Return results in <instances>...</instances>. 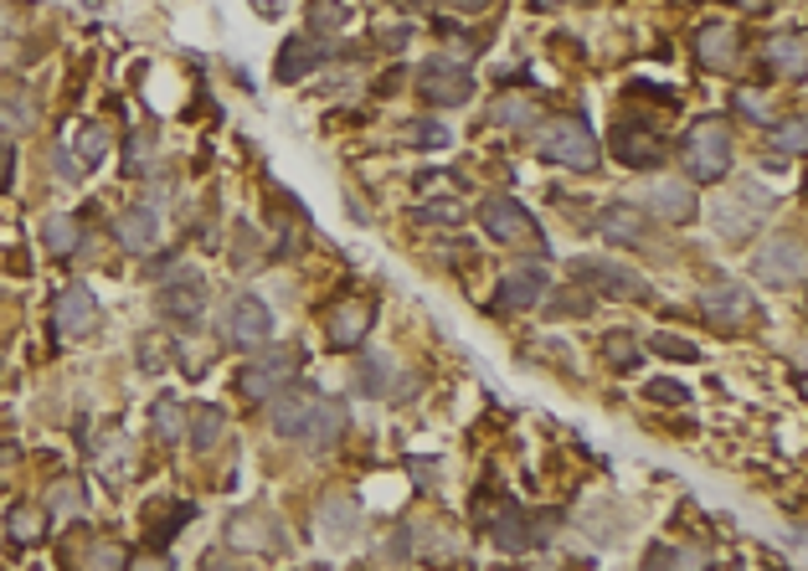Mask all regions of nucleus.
Wrapping results in <instances>:
<instances>
[{"label":"nucleus","mask_w":808,"mask_h":571,"mask_svg":"<svg viewBox=\"0 0 808 571\" xmlns=\"http://www.w3.org/2000/svg\"><path fill=\"white\" fill-rule=\"evenodd\" d=\"M135 571H176V561H170V557H139Z\"/></svg>","instance_id":"49530a36"},{"label":"nucleus","mask_w":808,"mask_h":571,"mask_svg":"<svg viewBox=\"0 0 808 571\" xmlns=\"http://www.w3.org/2000/svg\"><path fill=\"white\" fill-rule=\"evenodd\" d=\"M685 170L690 181H726V170H732V135L721 129V124H701V129H690L685 139Z\"/></svg>","instance_id":"7ed1b4c3"},{"label":"nucleus","mask_w":808,"mask_h":571,"mask_svg":"<svg viewBox=\"0 0 808 571\" xmlns=\"http://www.w3.org/2000/svg\"><path fill=\"white\" fill-rule=\"evenodd\" d=\"M418 93H422V104H433V108H459L474 98V73L449 57H428L418 67Z\"/></svg>","instance_id":"39448f33"},{"label":"nucleus","mask_w":808,"mask_h":571,"mask_svg":"<svg viewBox=\"0 0 808 571\" xmlns=\"http://www.w3.org/2000/svg\"><path fill=\"white\" fill-rule=\"evenodd\" d=\"M418 145H449V129H418Z\"/></svg>","instance_id":"09e8293b"},{"label":"nucleus","mask_w":808,"mask_h":571,"mask_svg":"<svg viewBox=\"0 0 808 571\" xmlns=\"http://www.w3.org/2000/svg\"><path fill=\"white\" fill-rule=\"evenodd\" d=\"M222 433H227V412H222V406H211V402L191 406V443H196V448H201V453L217 448Z\"/></svg>","instance_id":"cd10ccee"},{"label":"nucleus","mask_w":808,"mask_h":571,"mask_svg":"<svg viewBox=\"0 0 808 571\" xmlns=\"http://www.w3.org/2000/svg\"><path fill=\"white\" fill-rule=\"evenodd\" d=\"M340 433H345V406L335 402V396H315V412H309V422H304L300 443L309 453H329L335 443H340Z\"/></svg>","instance_id":"2eb2a0df"},{"label":"nucleus","mask_w":808,"mask_h":571,"mask_svg":"<svg viewBox=\"0 0 808 571\" xmlns=\"http://www.w3.org/2000/svg\"><path fill=\"white\" fill-rule=\"evenodd\" d=\"M701 309L711 325H721V330H742L752 319V294L742 284H732V278H716V284L701 294Z\"/></svg>","instance_id":"9d476101"},{"label":"nucleus","mask_w":808,"mask_h":571,"mask_svg":"<svg viewBox=\"0 0 808 571\" xmlns=\"http://www.w3.org/2000/svg\"><path fill=\"white\" fill-rule=\"evenodd\" d=\"M613 150H618V160H629V166L649 170V166H659V155H664V139L649 135L644 124H618Z\"/></svg>","instance_id":"6ab92c4d"},{"label":"nucleus","mask_w":808,"mask_h":571,"mask_svg":"<svg viewBox=\"0 0 808 571\" xmlns=\"http://www.w3.org/2000/svg\"><path fill=\"white\" fill-rule=\"evenodd\" d=\"M114 232H119V242L129 253H150L155 242H160V211H155L150 201H135V207H124Z\"/></svg>","instance_id":"f3484780"},{"label":"nucleus","mask_w":808,"mask_h":571,"mask_svg":"<svg viewBox=\"0 0 808 571\" xmlns=\"http://www.w3.org/2000/svg\"><path fill=\"white\" fill-rule=\"evenodd\" d=\"M207 571H227V567H222V561H207Z\"/></svg>","instance_id":"3c124183"},{"label":"nucleus","mask_w":808,"mask_h":571,"mask_svg":"<svg viewBox=\"0 0 808 571\" xmlns=\"http://www.w3.org/2000/svg\"><path fill=\"white\" fill-rule=\"evenodd\" d=\"M315 396L319 391H284L279 402H273V433L279 437H300L304 422H309V412H315Z\"/></svg>","instance_id":"4be33fe9"},{"label":"nucleus","mask_w":808,"mask_h":571,"mask_svg":"<svg viewBox=\"0 0 808 571\" xmlns=\"http://www.w3.org/2000/svg\"><path fill=\"white\" fill-rule=\"evenodd\" d=\"M541 294H546V268L525 263V268H515V273H505V278H500L494 309H505V315H521V309L541 304Z\"/></svg>","instance_id":"4468645a"},{"label":"nucleus","mask_w":808,"mask_h":571,"mask_svg":"<svg viewBox=\"0 0 808 571\" xmlns=\"http://www.w3.org/2000/svg\"><path fill=\"white\" fill-rule=\"evenodd\" d=\"M490 119H494V124H505V129H525V124H536V104H531V98H515V93H510V98H500V104H494Z\"/></svg>","instance_id":"2f4dec72"},{"label":"nucleus","mask_w":808,"mask_h":571,"mask_svg":"<svg viewBox=\"0 0 808 571\" xmlns=\"http://www.w3.org/2000/svg\"><path fill=\"white\" fill-rule=\"evenodd\" d=\"M453 11H464V15H480V11H490L494 0H449Z\"/></svg>","instance_id":"de8ad7c7"},{"label":"nucleus","mask_w":808,"mask_h":571,"mask_svg":"<svg viewBox=\"0 0 808 571\" xmlns=\"http://www.w3.org/2000/svg\"><path fill=\"white\" fill-rule=\"evenodd\" d=\"M150 170H155V135L139 129V135H129V176H150Z\"/></svg>","instance_id":"473e14b6"},{"label":"nucleus","mask_w":808,"mask_h":571,"mask_svg":"<svg viewBox=\"0 0 808 571\" xmlns=\"http://www.w3.org/2000/svg\"><path fill=\"white\" fill-rule=\"evenodd\" d=\"M227 546H238V551H279V520L269 510H238L227 520Z\"/></svg>","instance_id":"ddd939ff"},{"label":"nucleus","mask_w":808,"mask_h":571,"mask_svg":"<svg viewBox=\"0 0 808 571\" xmlns=\"http://www.w3.org/2000/svg\"><path fill=\"white\" fill-rule=\"evenodd\" d=\"M93 474H98L104 484H129L135 479V443H129V433L108 427V433L93 443Z\"/></svg>","instance_id":"9b49d317"},{"label":"nucleus","mask_w":808,"mask_h":571,"mask_svg":"<svg viewBox=\"0 0 808 571\" xmlns=\"http://www.w3.org/2000/svg\"><path fill=\"white\" fill-rule=\"evenodd\" d=\"M356 530H360V505L350 495H329L325 505H319V536H325V541L345 546Z\"/></svg>","instance_id":"412c9836"},{"label":"nucleus","mask_w":808,"mask_h":571,"mask_svg":"<svg viewBox=\"0 0 808 571\" xmlns=\"http://www.w3.org/2000/svg\"><path fill=\"white\" fill-rule=\"evenodd\" d=\"M52 325H57L62 340H83L98 325V304H93L88 288H62L57 304H52Z\"/></svg>","instance_id":"f8f14e48"},{"label":"nucleus","mask_w":808,"mask_h":571,"mask_svg":"<svg viewBox=\"0 0 808 571\" xmlns=\"http://www.w3.org/2000/svg\"><path fill=\"white\" fill-rule=\"evenodd\" d=\"M536 6H567V0H536Z\"/></svg>","instance_id":"603ef678"},{"label":"nucleus","mask_w":808,"mask_h":571,"mask_svg":"<svg viewBox=\"0 0 808 571\" xmlns=\"http://www.w3.org/2000/svg\"><path fill=\"white\" fill-rule=\"evenodd\" d=\"M42 242L52 247V257H73L77 242H83V226H77V216H67V211H52L42 222Z\"/></svg>","instance_id":"a878e982"},{"label":"nucleus","mask_w":808,"mask_h":571,"mask_svg":"<svg viewBox=\"0 0 808 571\" xmlns=\"http://www.w3.org/2000/svg\"><path fill=\"white\" fill-rule=\"evenodd\" d=\"M571 278L587 288H598V294H608V299H639V294H644V278L633 268H623V263H608V257H577V263H571Z\"/></svg>","instance_id":"423d86ee"},{"label":"nucleus","mask_w":808,"mask_h":571,"mask_svg":"<svg viewBox=\"0 0 808 571\" xmlns=\"http://www.w3.org/2000/svg\"><path fill=\"white\" fill-rule=\"evenodd\" d=\"M300 366H304V350L269 346V350H258L253 361L242 366L238 387H242V396H248V402H269V396H279V391L294 381V371H300Z\"/></svg>","instance_id":"f257e3e1"},{"label":"nucleus","mask_w":808,"mask_h":571,"mask_svg":"<svg viewBox=\"0 0 808 571\" xmlns=\"http://www.w3.org/2000/svg\"><path fill=\"white\" fill-rule=\"evenodd\" d=\"M654 350L659 356H670V361H695V356H701V350L690 346V340H680V335H659Z\"/></svg>","instance_id":"58836bf2"},{"label":"nucleus","mask_w":808,"mask_h":571,"mask_svg":"<svg viewBox=\"0 0 808 571\" xmlns=\"http://www.w3.org/2000/svg\"><path fill=\"white\" fill-rule=\"evenodd\" d=\"M155 433H160L165 443H170V437H180V406L170 402V396H160V402H155Z\"/></svg>","instance_id":"4c0bfd02"},{"label":"nucleus","mask_w":808,"mask_h":571,"mask_svg":"<svg viewBox=\"0 0 808 571\" xmlns=\"http://www.w3.org/2000/svg\"><path fill=\"white\" fill-rule=\"evenodd\" d=\"M778 145H783V150H794V155H804V119L783 124V129H778Z\"/></svg>","instance_id":"37998d69"},{"label":"nucleus","mask_w":808,"mask_h":571,"mask_svg":"<svg viewBox=\"0 0 808 571\" xmlns=\"http://www.w3.org/2000/svg\"><path fill=\"white\" fill-rule=\"evenodd\" d=\"M77 505H83L77 479H57V484H52V510H77Z\"/></svg>","instance_id":"a19ab883"},{"label":"nucleus","mask_w":808,"mask_h":571,"mask_svg":"<svg viewBox=\"0 0 808 571\" xmlns=\"http://www.w3.org/2000/svg\"><path fill=\"white\" fill-rule=\"evenodd\" d=\"M644 207L654 211V216H664V222H674V226L695 222V191H690L685 181H649Z\"/></svg>","instance_id":"dca6fc26"},{"label":"nucleus","mask_w":808,"mask_h":571,"mask_svg":"<svg viewBox=\"0 0 808 571\" xmlns=\"http://www.w3.org/2000/svg\"><path fill=\"white\" fill-rule=\"evenodd\" d=\"M104 155H108V129L104 124H88V129L77 135V160H83V166H98Z\"/></svg>","instance_id":"72a5a7b5"},{"label":"nucleus","mask_w":808,"mask_h":571,"mask_svg":"<svg viewBox=\"0 0 808 571\" xmlns=\"http://www.w3.org/2000/svg\"><path fill=\"white\" fill-rule=\"evenodd\" d=\"M6 530H11L21 546H36L46 536V510L42 505H15V510L6 515Z\"/></svg>","instance_id":"c85d7f7f"},{"label":"nucleus","mask_w":808,"mask_h":571,"mask_svg":"<svg viewBox=\"0 0 808 571\" xmlns=\"http://www.w3.org/2000/svg\"><path fill=\"white\" fill-rule=\"evenodd\" d=\"M602 350H608V361L613 366H623V371H629V366H639V346H633L629 335H608V340H602Z\"/></svg>","instance_id":"e433bc0d"},{"label":"nucleus","mask_w":808,"mask_h":571,"mask_svg":"<svg viewBox=\"0 0 808 571\" xmlns=\"http://www.w3.org/2000/svg\"><path fill=\"white\" fill-rule=\"evenodd\" d=\"M345 6H315V11H309V21H315V27H345Z\"/></svg>","instance_id":"c03bdc74"},{"label":"nucleus","mask_w":808,"mask_h":571,"mask_svg":"<svg viewBox=\"0 0 808 571\" xmlns=\"http://www.w3.org/2000/svg\"><path fill=\"white\" fill-rule=\"evenodd\" d=\"M767 62H773L783 77H804V42H798V36H773V42H767Z\"/></svg>","instance_id":"7c9ffc66"},{"label":"nucleus","mask_w":808,"mask_h":571,"mask_svg":"<svg viewBox=\"0 0 808 571\" xmlns=\"http://www.w3.org/2000/svg\"><path fill=\"white\" fill-rule=\"evenodd\" d=\"M422 216H428V222H464V207H459V201H449V195H438V201H428V207H422Z\"/></svg>","instance_id":"ea45409f"},{"label":"nucleus","mask_w":808,"mask_h":571,"mask_svg":"<svg viewBox=\"0 0 808 571\" xmlns=\"http://www.w3.org/2000/svg\"><path fill=\"white\" fill-rule=\"evenodd\" d=\"M541 155L556 160V166H567V170H598V160H602L598 139H592V129H587L583 119L546 124V129H541Z\"/></svg>","instance_id":"f03ea898"},{"label":"nucleus","mask_w":808,"mask_h":571,"mask_svg":"<svg viewBox=\"0 0 808 571\" xmlns=\"http://www.w3.org/2000/svg\"><path fill=\"white\" fill-rule=\"evenodd\" d=\"M329 46L319 42V36H304V42H288L284 52H279V83H294V77L315 73L319 62H325Z\"/></svg>","instance_id":"5701e85b"},{"label":"nucleus","mask_w":808,"mask_h":571,"mask_svg":"<svg viewBox=\"0 0 808 571\" xmlns=\"http://www.w3.org/2000/svg\"><path fill=\"white\" fill-rule=\"evenodd\" d=\"M11 176H15V150L6 145V139H0V191L11 186Z\"/></svg>","instance_id":"a18cd8bd"},{"label":"nucleus","mask_w":808,"mask_h":571,"mask_svg":"<svg viewBox=\"0 0 808 571\" xmlns=\"http://www.w3.org/2000/svg\"><path fill=\"white\" fill-rule=\"evenodd\" d=\"M649 396H654V402H685L690 391L680 387V381H649Z\"/></svg>","instance_id":"79ce46f5"},{"label":"nucleus","mask_w":808,"mask_h":571,"mask_svg":"<svg viewBox=\"0 0 808 571\" xmlns=\"http://www.w3.org/2000/svg\"><path fill=\"white\" fill-rule=\"evenodd\" d=\"M387 387H391V361L387 356H371V361L360 366V391H366V396H381Z\"/></svg>","instance_id":"c9c22d12"},{"label":"nucleus","mask_w":808,"mask_h":571,"mask_svg":"<svg viewBox=\"0 0 808 571\" xmlns=\"http://www.w3.org/2000/svg\"><path fill=\"white\" fill-rule=\"evenodd\" d=\"M269 330H273V315L258 294L232 299V309H227V340H232V346H242V350L269 346Z\"/></svg>","instance_id":"6e6552de"},{"label":"nucleus","mask_w":808,"mask_h":571,"mask_svg":"<svg viewBox=\"0 0 808 571\" xmlns=\"http://www.w3.org/2000/svg\"><path fill=\"white\" fill-rule=\"evenodd\" d=\"M531 541H536V536L525 526V515L515 510V505H505V515L494 520V546H500V551H525Z\"/></svg>","instance_id":"c756f323"},{"label":"nucleus","mask_w":808,"mask_h":571,"mask_svg":"<svg viewBox=\"0 0 808 571\" xmlns=\"http://www.w3.org/2000/svg\"><path fill=\"white\" fill-rule=\"evenodd\" d=\"M160 309L170 319H180V325L201 319V309H207V278H201L196 268H176L160 288Z\"/></svg>","instance_id":"1a4fd4ad"},{"label":"nucleus","mask_w":808,"mask_h":571,"mask_svg":"<svg viewBox=\"0 0 808 571\" xmlns=\"http://www.w3.org/2000/svg\"><path fill=\"white\" fill-rule=\"evenodd\" d=\"M695 52H701L705 67L726 73V67H736V57H742V42H736V31L726 27V21H711V27H701V42H695Z\"/></svg>","instance_id":"aec40b11"},{"label":"nucleus","mask_w":808,"mask_h":571,"mask_svg":"<svg viewBox=\"0 0 808 571\" xmlns=\"http://www.w3.org/2000/svg\"><path fill=\"white\" fill-rule=\"evenodd\" d=\"M480 222L494 242H505V247H541V226L536 216L515 201V195H490L480 207Z\"/></svg>","instance_id":"20e7f679"},{"label":"nucleus","mask_w":808,"mask_h":571,"mask_svg":"<svg viewBox=\"0 0 808 571\" xmlns=\"http://www.w3.org/2000/svg\"><path fill=\"white\" fill-rule=\"evenodd\" d=\"M402 6H407V11H418V6H428V0H402Z\"/></svg>","instance_id":"8fccbe9b"},{"label":"nucleus","mask_w":808,"mask_h":571,"mask_svg":"<svg viewBox=\"0 0 808 571\" xmlns=\"http://www.w3.org/2000/svg\"><path fill=\"white\" fill-rule=\"evenodd\" d=\"M752 273H757L767 288H798L804 284V242H794V237L767 242L763 253L752 257Z\"/></svg>","instance_id":"0eeeda50"},{"label":"nucleus","mask_w":808,"mask_h":571,"mask_svg":"<svg viewBox=\"0 0 808 571\" xmlns=\"http://www.w3.org/2000/svg\"><path fill=\"white\" fill-rule=\"evenodd\" d=\"M124 567H129V551L119 541H98L88 551V571H124Z\"/></svg>","instance_id":"f704fd0d"},{"label":"nucleus","mask_w":808,"mask_h":571,"mask_svg":"<svg viewBox=\"0 0 808 571\" xmlns=\"http://www.w3.org/2000/svg\"><path fill=\"white\" fill-rule=\"evenodd\" d=\"M598 226H602V237H608V242H629V247L644 242V216H639L629 201H613V207L598 216Z\"/></svg>","instance_id":"b1692460"},{"label":"nucleus","mask_w":808,"mask_h":571,"mask_svg":"<svg viewBox=\"0 0 808 571\" xmlns=\"http://www.w3.org/2000/svg\"><path fill=\"white\" fill-rule=\"evenodd\" d=\"M0 124L6 129H27V124H36V104H31L27 83H0Z\"/></svg>","instance_id":"393cba45"},{"label":"nucleus","mask_w":808,"mask_h":571,"mask_svg":"<svg viewBox=\"0 0 808 571\" xmlns=\"http://www.w3.org/2000/svg\"><path fill=\"white\" fill-rule=\"evenodd\" d=\"M705 567H711V557L695 551V546H654L644 561V571H705Z\"/></svg>","instance_id":"bb28decb"},{"label":"nucleus","mask_w":808,"mask_h":571,"mask_svg":"<svg viewBox=\"0 0 808 571\" xmlns=\"http://www.w3.org/2000/svg\"><path fill=\"white\" fill-rule=\"evenodd\" d=\"M371 315L376 309L366 299H345L340 309L329 315V340H335L340 350H356L360 340H366V330H371Z\"/></svg>","instance_id":"a211bd4d"}]
</instances>
